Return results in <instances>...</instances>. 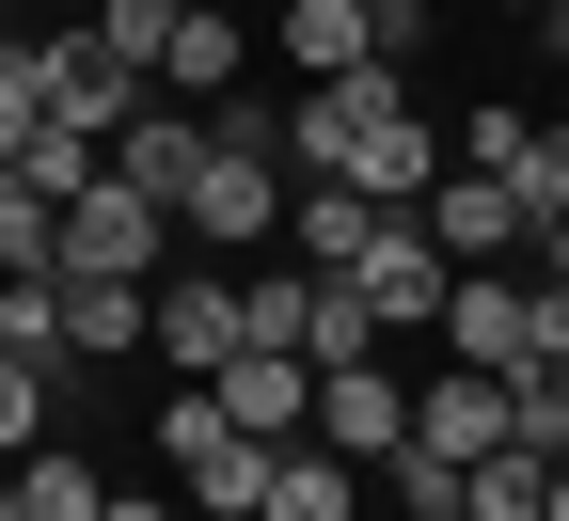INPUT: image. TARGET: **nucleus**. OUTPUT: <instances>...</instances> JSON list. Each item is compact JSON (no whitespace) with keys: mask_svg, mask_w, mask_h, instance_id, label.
<instances>
[{"mask_svg":"<svg viewBox=\"0 0 569 521\" xmlns=\"http://www.w3.org/2000/svg\"><path fill=\"white\" fill-rule=\"evenodd\" d=\"M111 174H127V190H159V206H174V190L206 174V127H174V111H127V127H111Z\"/></svg>","mask_w":569,"mask_h":521,"instance_id":"obj_16","label":"nucleus"},{"mask_svg":"<svg viewBox=\"0 0 569 521\" xmlns=\"http://www.w3.org/2000/svg\"><path fill=\"white\" fill-rule=\"evenodd\" d=\"M411 442H427V459H490V442H507V380H490V363H459V380H427L411 395Z\"/></svg>","mask_w":569,"mask_h":521,"instance_id":"obj_13","label":"nucleus"},{"mask_svg":"<svg viewBox=\"0 0 569 521\" xmlns=\"http://www.w3.org/2000/svg\"><path fill=\"white\" fill-rule=\"evenodd\" d=\"M411 111V63H348V80H301L284 96V174H348L365 159V127Z\"/></svg>","mask_w":569,"mask_h":521,"instance_id":"obj_2","label":"nucleus"},{"mask_svg":"<svg viewBox=\"0 0 569 521\" xmlns=\"http://www.w3.org/2000/svg\"><path fill=\"white\" fill-rule=\"evenodd\" d=\"M238 332H253V348H301V269H253V284H238Z\"/></svg>","mask_w":569,"mask_h":521,"instance_id":"obj_24","label":"nucleus"},{"mask_svg":"<svg viewBox=\"0 0 569 521\" xmlns=\"http://www.w3.org/2000/svg\"><path fill=\"white\" fill-rule=\"evenodd\" d=\"M538 490H553V459H538V442H490V459L459 474V505H475V521H538Z\"/></svg>","mask_w":569,"mask_h":521,"instance_id":"obj_20","label":"nucleus"},{"mask_svg":"<svg viewBox=\"0 0 569 521\" xmlns=\"http://www.w3.org/2000/svg\"><path fill=\"white\" fill-rule=\"evenodd\" d=\"M253 521H365V459H332V442H284Z\"/></svg>","mask_w":569,"mask_h":521,"instance_id":"obj_15","label":"nucleus"},{"mask_svg":"<svg viewBox=\"0 0 569 521\" xmlns=\"http://www.w3.org/2000/svg\"><path fill=\"white\" fill-rule=\"evenodd\" d=\"M206 395H222V427H253V442H317V363L301 348H238Z\"/></svg>","mask_w":569,"mask_h":521,"instance_id":"obj_10","label":"nucleus"},{"mask_svg":"<svg viewBox=\"0 0 569 521\" xmlns=\"http://www.w3.org/2000/svg\"><path fill=\"white\" fill-rule=\"evenodd\" d=\"M238 63H253V32L222 17V0H174V48H159V80H174V96H206V111H222V96H238Z\"/></svg>","mask_w":569,"mask_h":521,"instance_id":"obj_14","label":"nucleus"},{"mask_svg":"<svg viewBox=\"0 0 569 521\" xmlns=\"http://www.w3.org/2000/svg\"><path fill=\"white\" fill-rule=\"evenodd\" d=\"M507 190H522V221H553V206H569V127H553V111L522 127V159H507Z\"/></svg>","mask_w":569,"mask_h":521,"instance_id":"obj_22","label":"nucleus"},{"mask_svg":"<svg viewBox=\"0 0 569 521\" xmlns=\"http://www.w3.org/2000/svg\"><path fill=\"white\" fill-rule=\"evenodd\" d=\"M142 332H159V363H174V380H222V363L253 348V332H238V284H222V269L159 284V301H142Z\"/></svg>","mask_w":569,"mask_h":521,"instance_id":"obj_8","label":"nucleus"},{"mask_svg":"<svg viewBox=\"0 0 569 521\" xmlns=\"http://www.w3.org/2000/svg\"><path fill=\"white\" fill-rule=\"evenodd\" d=\"M32 127H48V80H32V48H17V63H0V174H17Z\"/></svg>","mask_w":569,"mask_h":521,"instance_id":"obj_27","label":"nucleus"},{"mask_svg":"<svg viewBox=\"0 0 569 521\" xmlns=\"http://www.w3.org/2000/svg\"><path fill=\"white\" fill-rule=\"evenodd\" d=\"M17 48H32V32H17V0H0V63H17Z\"/></svg>","mask_w":569,"mask_h":521,"instance_id":"obj_31","label":"nucleus"},{"mask_svg":"<svg viewBox=\"0 0 569 521\" xmlns=\"http://www.w3.org/2000/svg\"><path fill=\"white\" fill-rule=\"evenodd\" d=\"M48 253H63V206L32 174H0V269H48Z\"/></svg>","mask_w":569,"mask_h":521,"instance_id":"obj_21","label":"nucleus"},{"mask_svg":"<svg viewBox=\"0 0 569 521\" xmlns=\"http://www.w3.org/2000/svg\"><path fill=\"white\" fill-rule=\"evenodd\" d=\"M32 427H48V363L0 348V459H32Z\"/></svg>","mask_w":569,"mask_h":521,"instance_id":"obj_26","label":"nucleus"},{"mask_svg":"<svg viewBox=\"0 0 569 521\" xmlns=\"http://www.w3.org/2000/svg\"><path fill=\"white\" fill-rule=\"evenodd\" d=\"M365 238H380V206L348 190V174H301V190H284V269H365Z\"/></svg>","mask_w":569,"mask_h":521,"instance_id":"obj_12","label":"nucleus"},{"mask_svg":"<svg viewBox=\"0 0 569 521\" xmlns=\"http://www.w3.org/2000/svg\"><path fill=\"white\" fill-rule=\"evenodd\" d=\"M32 80H48V127H96V142L142 111V63H111L96 17H80V32H32Z\"/></svg>","mask_w":569,"mask_h":521,"instance_id":"obj_6","label":"nucleus"},{"mask_svg":"<svg viewBox=\"0 0 569 521\" xmlns=\"http://www.w3.org/2000/svg\"><path fill=\"white\" fill-rule=\"evenodd\" d=\"M284 111H253V96H222V111H206V174L174 190V221H190V238L206 253H253L269 238V221H284Z\"/></svg>","mask_w":569,"mask_h":521,"instance_id":"obj_1","label":"nucleus"},{"mask_svg":"<svg viewBox=\"0 0 569 521\" xmlns=\"http://www.w3.org/2000/svg\"><path fill=\"white\" fill-rule=\"evenodd\" d=\"M427 521H475V505H427Z\"/></svg>","mask_w":569,"mask_h":521,"instance_id":"obj_34","label":"nucleus"},{"mask_svg":"<svg viewBox=\"0 0 569 521\" xmlns=\"http://www.w3.org/2000/svg\"><path fill=\"white\" fill-rule=\"evenodd\" d=\"M0 348H17V363H63L48 348V269H0Z\"/></svg>","mask_w":569,"mask_h":521,"instance_id":"obj_25","label":"nucleus"},{"mask_svg":"<svg viewBox=\"0 0 569 521\" xmlns=\"http://www.w3.org/2000/svg\"><path fill=\"white\" fill-rule=\"evenodd\" d=\"M317 442H332V459H396V442H411V380H396V348L317 363Z\"/></svg>","mask_w":569,"mask_h":521,"instance_id":"obj_5","label":"nucleus"},{"mask_svg":"<svg viewBox=\"0 0 569 521\" xmlns=\"http://www.w3.org/2000/svg\"><path fill=\"white\" fill-rule=\"evenodd\" d=\"M365 348H396L365 317V284H348V269H301V363H365Z\"/></svg>","mask_w":569,"mask_h":521,"instance_id":"obj_17","label":"nucleus"},{"mask_svg":"<svg viewBox=\"0 0 569 521\" xmlns=\"http://www.w3.org/2000/svg\"><path fill=\"white\" fill-rule=\"evenodd\" d=\"M427 17H443V0H365V48H380V63H411V48H427Z\"/></svg>","mask_w":569,"mask_h":521,"instance_id":"obj_28","label":"nucleus"},{"mask_svg":"<svg viewBox=\"0 0 569 521\" xmlns=\"http://www.w3.org/2000/svg\"><path fill=\"white\" fill-rule=\"evenodd\" d=\"M348 284H365V317H380V332H443L459 253L427 238V206H380V238H365V269H348Z\"/></svg>","mask_w":569,"mask_h":521,"instance_id":"obj_3","label":"nucleus"},{"mask_svg":"<svg viewBox=\"0 0 569 521\" xmlns=\"http://www.w3.org/2000/svg\"><path fill=\"white\" fill-rule=\"evenodd\" d=\"M96 521H174V505H96Z\"/></svg>","mask_w":569,"mask_h":521,"instance_id":"obj_32","label":"nucleus"},{"mask_svg":"<svg viewBox=\"0 0 569 521\" xmlns=\"http://www.w3.org/2000/svg\"><path fill=\"white\" fill-rule=\"evenodd\" d=\"M284 63H301V80H348V63H380V48H365V0H284Z\"/></svg>","mask_w":569,"mask_h":521,"instance_id":"obj_19","label":"nucleus"},{"mask_svg":"<svg viewBox=\"0 0 569 521\" xmlns=\"http://www.w3.org/2000/svg\"><path fill=\"white\" fill-rule=\"evenodd\" d=\"M538 521H569V459H553V490H538Z\"/></svg>","mask_w":569,"mask_h":521,"instance_id":"obj_30","label":"nucleus"},{"mask_svg":"<svg viewBox=\"0 0 569 521\" xmlns=\"http://www.w3.org/2000/svg\"><path fill=\"white\" fill-rule=\"evenodd\" d=\"M443 348H459V363H490V380H522V363H538V284H522V269H459Z\"/></svg>","mask_w":569,"mask_h":521,"instance_id":"obj_7","label":"nucleus"},{"mask_svg":"<svg viewBox=\"0 0 569 521\" xmlns=\"http://www.w3.org/2000/svg\"><path fill=\"white\" fill-rule=\"evenodd\" d=\"M48 348H63V363H127V348H142V284H111V269H48Z\"/></svg>","mask_w":569,"mask_h":521,"instance_id":"obj_11","label":"nucleus"},{"mask_svg":"<svg viewBox=\"0 0 569 521\" xmlns=\"http://www.w3.org/2000/svg\"><path fill=\"white\" fill-rule=\"evenodd\" d=\"M111 505V474L80 459V442H32V459H17V521H96Z\"/></svg>","mask_w":569,"mask_h":521,"instance_id":"obj_18","label":"nucleus"},{"mask_svg":"<svg viewBox=\"0 0 569 521\" xmlns=\"http://www.w3.org/2000/svg\"><path fill=\"white\" fill-rule=\"evenodd\" d=\"M159 238H174V206L127 190V174H96L80 206H63V253H48V269H111V284H142V269H159Z\"/></svg>","mask_w":569,"mask_h":521,"instance_id":"obj_4","label":"nucleus"},{"mask_svg":"<svg viewBox=\"0 0 569 521\" xmlns=\"http://www.w3.org/2000/svg\"><path fill=\"white\" fill-rule=\"evenodd\" d=\"M427 238H443L459 269H507V253H538V221H522L507 174H459V159H443V190H427Z\"/></svg>","mask_w":569,"mask_h":521,"instance_id":"obj_9","label":"nucleus"},{"mask_svg":"<svg viewBox=\"0 0 569 521\" xmlns=\"http://www.w3.org/2000/svg\"><path fill=\"white\" fill-rule=\"evenodd\" d=\"M96 48H111V63H142V80H159V48H174V0H96Z\"/></svg>","mask_w":569,"mask_h":521,"instance_id":"obj_23","label":"nucleus"},{"mask_svg":"<svg viewBox=\"0 0 569 521\" xmlns=\"http://www.w3.org/2000/svg\"><path fill=\"white\" fill-rule=\"evenodd\" d=\"M538 284H569V206H553V221H538Z\"/></svg>","mask_w":569,"mask_h":521,"instance_id":"obj_29","label":"nucleus"},{"mask_svg":"<svg viewBox=\"0 0 569 521\" xmlns=\"http://www.w3.org/2000/svg\"><path fill=\"white\" fill-rule=\"evenodd\" d=\"M0 521H17V459H0Z\"/></svg>","mask_w":569,"mask_h":521,"instance_id":"obj_33","label":"nucleus"}]
</instances>
